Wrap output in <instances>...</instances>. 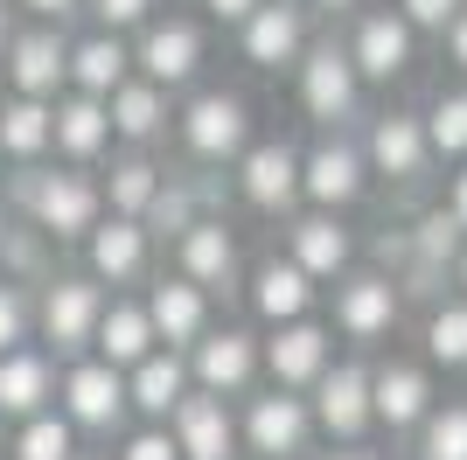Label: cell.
Instances as JSON below:
<instances>
[{"label":"cell","instance_id":"52a82bcc","mask_svg":"<svg viewBox=\"0 0 467 460\" xmlns=\"http://www.w3.org/2000/svg\"><path fill=\"white\" fill-rule=\"evenodd\" d=\"M300 105H307L321 126H335V119L356 105V63L342 42H321V49H307V63H300Z\"/></svg>","mask_w":467,"mask_h":460},{"label":"cell","instance_id":"5b68a950","mask_svg":"<svg viewBox=\"0 0 467 460\" xmlns=\"http://www.w3.org/2000/svg\"><path fill=\"white\" fill-rule=\"evenodd\" d=\"M182 140H189V153H202V161H231V153H244V140H252V112H244V98L202 91L189 112H182Z\"/></svg>","mask_w":467,"mask_h":460},{"label":"cell","instance_id":"4316f807","mask_svg":"<svg viewBox=\"0 0 467 460\" xmlns=\"http://www.w3.org/2000/svg\"><path fill=\"white\" fill-rule=\"evenodd\" d=\"M426 126L411 112H384L370 126V161H377V174H398V182H411V174L426 168Z\"/></svg>","mask_w":467,"mask_h":460},{"label":"cell","instance_id":"603a6c76","mask_svg":"<svg viewBox=\"0 0 467 460\" xmlns=\"http://www.w3.org/2000/svg\"><path fill=\"white\" fill-rule=\"evenodd\" d=\"M49 147H57V105H42V98H7V105H0V153L21 161V168H36Z\"/></svg>","mask_w":467,"mask_h":460},{"label":"cell","instance_id":"f1b7e54d","mask_svg":"<svg viewBox=\"0 0 467 460\" xmlns=\"http://www.w3.org/2000/svg\"><path fill=\"white\" fill-rule=\"evenodd\" d=\"M147 321H154V342H195L202 335V287H189V279H161L154 293H147Z\"/></svg>","mask_w":467,"mask_h":460},{"label":"cell","instance_id":"b9f144b4","mask_svg":"<svg viewBox=\"0 0 467 460\" xmlns=\"http://www.w3.org/2000/svg\"><path fill=\"white\" fill-rule=\"evenodd\" d=\"M398 7H405V28H453L467 0H398Z\"/></svg>","mask_w":467,"mask_h":460},{"label":"cell","instance_id":"8fae6325","mask_svg":"<svg viewBox=\"0 0 467 460\" xmlns=\"http://www.w3.org/2000/svg\"><path fill=\"white\" fill-rule=\"evenodd\" d=\"M244 203L252 210H286L293 195H300V153L286 140H265V147H244Z\"/></svg>","mask_w":467,"mask_h":460},{"label":"cell","instance_id":"f5cc1de1","mask_svg":"<svg viewBox=\"0 0 467 460\" xmlns=\"http://www.w3.org/2000/svg\"><path fill=\"white\" fill-rule=\"evenodd\" d=\"M461 279H467V251H461Z\"/></svg>","mask_w":467,"mask_h":460},{"label":"cell","instance_id":"ac0fdd59","mask_svg":"<svg viewBox=\"0 0 467 460\" xmlns=\"http://www.w3.org/2000/svg\"><path fill=\"white\" fill-rule=\"evenodd\" d=\"M335 321L349 328L356 342L390 335V321H398V287H390V279H377V272H356V279H342V293H335Z\"/></svg>","mask_w":467,"mask_h":460},{"label":"cell","instance_id":"bcb514c9","mask_svg":"<svg viewBox=\"0 0 467 460\" xmlns=\"http://www.w3.org/2000/svg\"><path fill=\"white\" fill-rule=\"evenodd\" d=\"M447 49H453V63H461V70H467V7H461V15H453V28H447Z\"/></svg>","mask_w":467,"mask_h":460},{"label":"cell","instance_id":"6da1fadb","mask_svg":"<svg viewBox=\"0 0 467 460\" xmlns=\"http://www.w3.org/2000/svg\"><path fill=\"white\" fill-rule=\"evenodd\" d=\"M15 195L28 203V216H36V230L49 237V245H70V237H91L98 230V210H105V189H98L91 174H36L21 168Z\"/></svg>","mask_w":467,"mask_h":460},{"label":"cell","instance_id":"816d5d0a","mask_svg":"<svg viewBox=\"0 0 467 460\" xmlns=\"http://www.w3.org/2000/svg\"><path fill=\"white\" fill-rule=\"evenodd\" d=\"M0 237H7V210H0Z\"/></svg>","mask_w":467,"mask_h":460},{"label":"cell","instance_id":"f35d334b","mask_svg":"<svg viewBox=\"0 0 467 460\" xmlns=\"http://www.w3.org/2000/svg\"><path fill=\"white\" fill-rule=\"evenodd\" d=\"M426 147L467 153V91H453V98H440V105H432V119H426Z\"/></svg>","mask_w":467,"mask_h":460},{"label":"cell","instance_id":"d6a6232c","mask_svg":"<svg viewBox=\"0 0 467 460\" xmlns=\"http://www.w3.org/2000/svg\"><path fill=\"white\" fill-rule=\"evenodd\" d=\"M15 460H78V425L63 412H42L15 433Z\"/></svg>","mask_w":467,"mask_h":460},{"label":"cell","instance_id":"ab89813d","mask_svg":"<svg viewBox=\"0 0 467 460\" xmlns=\"http://www.w3.org/2000/svg\"><path fill=\"white\" fill-rule=\"evenodd\" d=\"M28 342V293L15 279H0V356H15Z\"/></svg>","mask_w":467,"mask_h":460},{"label":"cell","instance_id":"30bf717a","mask_svg":"<svg viewBox=\"0 0 467 460\" xmlns=\"http://www.w3.org/2000/svg\"><path fill=\"white\" fill-rule=\"evenodd\" d=\"M175 446H182V460H231L237 425L216 391H195V398L175 404Z\"/></svg>","mask_w":467,"mask_h":460},{"label":"cell","instance_id":"60d3db41","mask_svg":"<svg viewBox=\"0 0 467 460\" xmlns=\"http://www.w3.org/2000/svg\"><path fill=\"white\" fill-rule=\"evenodd\" d=\"M98 15V36H119V28H140V21L154 15V0H84Z\"/></svg>","mask_w":467,"mask_h":460},{"label":"cell","instance_id":"277c9868","mask_svg":"<svg viewBox=\"0 0 467 460\" xmlns=\"http://www.w3.org/2000/svg\"><path fill=\"white\" fill-rule=\"evenodd\" d=\"M7 77H15V98H42V105H57V91L70 84V42L63 28H21L7 42Z\"/></svg>","mask_w":467,"mask_h":460},{"label":"cell","instance_id":"f907efd6","mask_svg":"<svg viewBox=\"0 0 467 460\" xmlns=\"http://www.w3.org/2000/svg\"><path fill=\"white\" fill-rule=\"evenodd\" d=\"M335 460H370V454H335Z\"/></svg>","mask_w":467,"mask_h":460},{"label":"cell","instance_id":"ffe728a7","mask_svg":"<svg viewBox=\"0 0 467 460\" xmlns=\"http://www.w3.org/2000/svg\"><path fill=\"white\" fill-rule=\"evenodd\" d=\"M300 189H307L314 203H328V210L356 203V195H363V153H356V147H342V140L314 147L307 161H300Z\"/></svg>","mask_w":467,"mask_h":460},{"label":"cell","instance_id":"4fadbf2b","mask_svg":"<svg viewBox=\"0 0 467 460\" xmlns=\"http://www.w3.org/2000/svg\"><path fill=\"white\" fill-rule=\"evenodd\" d=\"M265 363H273L279 391L321 383V370H328V328H314V321H286L273 342H265Z\"/></svg>","mask_w":467,"mask_h":460},{"label":"cell","instance_id":"7dc6e473","mask_svg":"<svg viewBox=\"0 0 467 460\" xmlns=\"http://www.w3.org/2000/svg\"><path fill=\"white\" fill-rule=\"evenodd\" d=\"M447 210H453V216H461V230H467V168H461V174H453V203H447Z\"/></svg>","mask_w":467,"mask_h":460},{"label":"cell","instance_id":"9c48e42d","mask_svg":"<svg viewBox=\"0 0 467 460\" xmlns=\"http://www.w3.org/2000/svg\"><path fill=\"white\" fill-rule=\"evenodd\" d=\"M314 419L328 425L335 440H356V433L370 425V370H356V363L321 370V383H314Z\"/></svg>","mask_w":467,"mask_h":460},{"label":"cell","instance_id":"ba28073f","mask_svg":"<svg viewBox=\"0 0 467 460\" xmlns=\"http://www.w3.org/2000/svg\"><path fill=\"white\" fill-rule=\"evenodd\" d=\"M133 63H140V77H147L154 91H175V84L195 77V63H202V36H195L189 21H154V28L140 36Z\"/></svg>","mask_w":467,"mask_h":460},{"label":"cell","instance_id":"7a4b0ae2","mask_svg":"<svg viewBox=\"0 0 467 460\" xmlns=\"http://www.w3.org/2000/svg\"><path fill=\"white\" fill-rule=\"evenodd\" d=\"M105 287H98L91 272H70V279H49L42 287V335H49V349L57 356H78V349H91L98 321H105Z\"/></svg>","mask_w":467,"mask_h":460},{"label":"cell","instance_id":"44dd1931","mask_svg":"<svg viewBox=\"0 0 467 460\" xmlns=\"http://www.w3.org/2000/svg\"><path fill=\"white\" fill-rule=\"evenodd\" d=\"M252 370H258V342L244 335V328H223V335H202L195 342V383L202 391H237V383H252Z\"/></svg>","mask_w":467,"mask_h":460},{"label":"cell","instance_id":"681fc988","mask_svg":"<svg viewBox=\"0 0 467 460\" xmlns=\"http://www.w3.org/2000/svg\"><path fill=\"white\" fill-rule=\"evenodd\" d=\"M7 42H15V28H7V7H0V57H7Z\"/></svg>","mask_w":467,"mask_h":460},{"label":"cell","instance_id":"3957f363","mask_svg":"<svg viewBox=\"0 0 467 460\" xmlns=\"http://www.w3.org/2000/svg\"><path fill=\"white\" fill-rule=\"evenodd\" d=\"M63 419L78 425V433H112L119 419H126V370L112 363H70L63 370Z\"/></svg>","mask_w":467,"mask_h":460},{"label":"cell","instance_id":"4dcf8cb0","mask_svg":"<svg viewBox=\"0 0 467 460\" xmlns=\"http://www.w3.org/2000/svg\"><path fill=\"white\" fill-rule=\"evenodd\" d=\"M105 112H112V133L119 140H154L161 133V119H168V91H154L147 77H126L112 98H105Z\"/></svg>","mask_w":467,"mask_h":460},{"label":"cell","instance_id":"e575fe53","mask_svg":"<svg viewBox=\"0 0 467 460\" xmlns=\"http://www.w3.org/2000/svg\"><path fill=\"white\" fill-rule=\"evenodd\" d=\"M453 251H461V216L453 210H426L419 216V230H411V266H447Z\"/></svg>","mask_w":467,"mask_h":460},{"label":"cell","instance_id":"2e32d148","mask_svg":"<svg viewBox=\"0 0 467 460\" xmlns=\"http://www.w3.org/2000/svg\"><path fill=\"white\" fill-rule=\"evenodd\" d=\"M189 398V363L175 349H154L140 370H126V404L147 412V419H175V404Z\"/></svg>","mask_w":467,"mask_h":460},{"label":"cell","instance_id":"e0dca14e","mask_svg":"<svg viewBox=\"0 0 467 460\" xmlns=\"http://www.w3.org/2000/svg\"><path fill=\"white\" fill-rule=\"evenodd\" d=\"M349 63H356V77H398L411 63V28H405V15H363L356 21V42H349Z\"/></svg>","mask_w":467,"mask_h":460},{"label":"cell","instance_id":"484cf974","mask_svg":"<svg viewBox=\"0 0 467 460\" xmlns=\"http://www.w3.org/2000/svg\"><path fill=\"white\" fill-rule=\"evenodd\" d=\"M126 70H133V49H126L119 36L70 42V84H78L84 98H112L119 84H126Z\"/></svg>","mask_w":467,"mask_h":460},{"label":"cell","instance_id":"ee69618b","mask_svg":"<svg viewBox=\"0 0 467 460\" xmlns=\"http://www.w3.org/2000/svg\"><path fill=\"white\" fill-rule=\"evenodd\" d=\"M21 7H28V15H36V21H42V28H63V21L78 15L84 0H21Z\"/></svg>","mask_w":467,"mask_h":460},{"label":"cell","instance_id":"d590c367","mask_svg":"<svg viewBox=\"0 0 467 460\" xmlns=\"http://www.w3.org/2000/svg\"><path fill=\"white\" fill-rule=\"evenodd\" d=\"M419 460H467V404H447L419 425Z\"/></svg>","mask_w":467,"mask_h":460},{"label":"cell","instance_id":"5bb4252c","mask_svg":"<svg viewBox=\"0 0 467 460\" xmlns=\"http://www.w3.org/2000/svg\"><path fill=\"white\" fill-rule=\"evenodd\" d=\"M237 272V237L223 216H195L189 237H182V279L189 287H231Z\"/></svg>","mask_w":467,"mask_h":460},{"label":"cell","instance_id":"7c38bea8","mask_svg":"<svg viewBox=\"0 0 467 460\" xmlns=\"http://www.w3.org/2000/svg\"><path fill=\"white\" fill-rule=\"evenodd\" d=\"M307 425H314V412H307V404H300V398H286V391H273V398H252L244 440H252V454L286 460V454H300V446H307Z\"/></svg>","mask_w":467,"mask_h":460},{"label":"cell","instance_id":"d4e9b609","mask_svg":"<svg viewBox=\"0 0 467 460\" xmlns=\"http://www.w3.org/2000/svg\"><path fill=\"white\" fill-rule=\"evenodd\" d=\"M300 7H286V0H258V15L244 21V57L258 63V70H279V63L300 57Z\"/></svg>","mask_w":467,"mask_h":460},{"label":"cell","instance_id":"9a60e30c","mask_svg":"<svg viewBox=\"0 0 467 460\" xmlns=\"http://www.w3.org/2000/svg\"><path fill=\"white\" fill-rule=\"evenodd\" d=\"M91 349H98V363H112V370H140L147 356H154V321H147V307H133V300H112L105 307V321H98V335H91Z\"/></svg>","mask_w":467,"mask_h":460},{"label":"cell","instance_id":"cb8c5ba5","mask_svg":"<svg viewBox=\"0 0 467 460\" xmlns=\"http://www.w3.org/2000/svg\"><path fill=\"white\" fill-rule=\"evenodd\" d=\"M112 147V112H105V98H57V153H70V161H98V153Z\"/></svg>","mask_w":467,"mask_h":460},{"label":"cell","instance_id":"c3c4849f","mask_svg":"<svg viewBox=\"0 0 467 460\" xmlns=\"http://www.w3.org/2000/svg\"><path fill=\"white\" fill-rule=\"evenodd\" d=\"M314 7H321V15H349L356 0H314Z\"/></svg>","mask_w":467,"mask_h":460},{"label":"cell","instance_id":"83f0119b","mask_svg":"<svg viewBox=\"0 0 467 460\" xmlns=\"http://www.w3.org/2000/svg\"><path fill=\"white\" fill-rule=\"evenodd\" d=\"M307 300H314V279L293 258H273V266H258V279H252V307L265 314V321H307Z\"/></svg>","mask_w":467,"mask_h":460},{"label":"cell","instance_id":"8d00e7d4","mask_svg":"<svg viewBox=\"0 0 467 460\" xmlns=\"http://www.w3.org/2000/svg\"><path fill=\"white\" fill-rule=\"evenodd\" d=\"M426 349H432V363H447V370L467 363V307H432Z\"/></svg>","mask_w":467,"mask_h":460},{"label":"cell","instance_id":"74e56055","mask_svg":"<svg viewBox=\"0 0 467 460\" xmlns=\"http://www.w3.org/2000/svg\"><path fill=\"white\" fill-rule=\"evenodd\" d=\"M49 237H42V230H15L7 224V237H0V266L15 272V279H42V266H49ZM42 287H49V279H42Z\"/></svg>","mask_w":467,"mask_h":460},{"label":"cell","instance_id":"8992f818","mask_svg":"<svg viewBox=\"0 0 467 460\" xmlns=\"http://www.w3.org/2000/svg\"><path fill=\"white\" fill-rule=\"evenodd\" d=\"M49 398H57V363H49L42 349L21 342L15 356H0V419L28 425V419H42V412H57Z\"/></svg>","mask_w":467,"mask_h":460},{"label":"cell","instance_id":"f546056e","mask_svg":"<svg viewBox=\"0 0 467 460\" xmlns=\"http://www.w3.org/2000/svg\"><path fill=\"white\" fill-rule=\"evenodd\" d=\"M293 266L307 272V279H335V272L349 266V230L335 224V216H307V224H293Z\"/></svg>","mask_w":467,"mask_h":460},{"label":"cell","instance_id":"836d02e7","mask_svg":"<svg viewBox=\"0 0 467 460\" xmlns=\"http://www.w3.org/2000/svg\"><path fill=\"white\" fill-rule=\"evenodd\" d=\"M189 224H195V182H161V195L147 203V216H140V230L147 237H189Z\"/></svg>","mask_w":467,"mask_h":460},{"label":"cell","instance_id":"f6af8a7d","mask_svg":"<svg viewBox=\"0 0 467 460\" xmlns=\"http://www.w3.org/2000/svg\"><path fill=\"white\" fill-rule=\"evenodd\" d=\"M210 15H216V21H252L258 0H210Z\"/></svg>","mask_w":467,"mask_h":460},{"label":"cell","instance_id":"7bdbcfd3","mask_svg":"<svg viewBox=\"0 0 467 460\" xmlns=\"http://www.w3.org/2000/svg\"><path fill=\"white\" fill-rule=\"evenodd\" d=\"M119 460H182V446H175V433H133Z\"/></svg>","mask_w":467,"mask_h":460},{"label":"cell","instance_id":"d6986e66","mask_svg":"<svg viewBox=\"0 0 467 460\" xmlns=\"http://www.w3.org/2000/svg\"><path fill=\"white\" fill-rule=\"evenodd\" d=\"M370 419H384V425H426L432 419L426 370H411V363L377 370V377H370Z\"/></svg>","mask_w":467,"mask_h":460},{"label":"cell","instance_id":"7402d4cb","mask_svg":"<svg viewBox=\"0 0 467 460\" xmlns=\"http://www.w3.org/2000/svg\"><path fill=\"white\" fill-rule=\"evenodd\" d=\"M84 251H91V279H140L147 272V230L126 224V216H98V230L84 237Z\"/></svg>","mask_w":467,"mask_h":460},{"label":"cell","instance_id":"1f68e13d","mask_svg":"<svg viewBox=\"0 0 467 460\" xmlns=\"http://www.w3.org/2000/svg\"><path fill=\"white\" fill-rule=\"evenodd\" d=\"M105 195H112V216L140 224V216H147V203L161 195V168L147 161V153H126V161H112V182H105Z\"/></svg>","mask_w":467,"mask_h":460}]
</instances>
